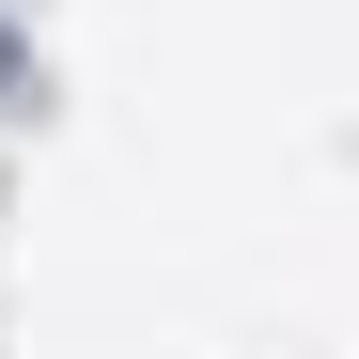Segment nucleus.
I'll list each match as a JSON object with an SVG mask.
<instances>
[]
</instances>
